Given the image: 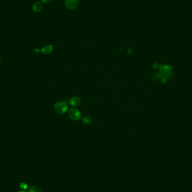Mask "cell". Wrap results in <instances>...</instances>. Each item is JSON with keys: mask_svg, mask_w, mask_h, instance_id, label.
I'll return each mask as SVG.
<instances>
[{"mask_svg": "<svg viewBox=\"0 0 192 192\" xmlns=\"http://www.w3.org/2000/svg\"><path fill=\"white\" fill-rule=\"evenodd\" d=\"M19 192H25L24 191H19Z\"/></svg>", "mask_w": 192, "mask_h": 192, "instance_id": "cell-12", "label": "cell"}, {"mask_svg": "<svg viewBox=\"0 0 192 192\" xmlns=\"http://www.w3.org/2000/svg\"><path fill=\"white\" fill-rule=\"evenodd\" d=\"M82 121L83 122L84 124H89V122L91 121V119L88 116H85L83 118Z\"/></svg>", "mask_w": 192, "mask_h": 192, "instance_id": "cell-8", "label": "cell"}, {"mask_svg": "<svg viewBox=\"0 0 192 192\" xmlns=\"http://www.w3.org/2000/svg\"><path fill=\"white\" fill-rule=\"evenodd\" d=\"M34 52H38L39 51V50L38 49H37V48H36V49H34Z\"/></svg>", "mask_w": 192, "mask_h": 192, "instance_id": "cell-11", "label": "cell"}, {"mask_svg": "<svg viewBox=\"0 0 192 192\" xmlns=\"http://www.w3.org/2000/svg\"><path fill=\"white\" fill-rule=\"evenodd\" d=\"M65 5L68 9L73 10L78 7L79 1L78 0H65Z\"/></svg>", "mask_w": 192, "mask_h": 192, "instance_id": "cell-3", "label": "cell"}, {"mask_svg": "<svg viewBox=\"0 0 192 192\" xmlns=\"http://www.w3.org/2000/svg\"><path fill=\"white\" fill-rule=\"evenodd\" d=\"M42 8H43V5L40 2H36L33 6V9L34 12H40L42 10Z\"/></svg>", "mask_w": 192, "mask_h": 192, "instance_id": "cell-5", "label": "cell"}, {"mask_svg": "<svg viewBox=\"0 0 192 192\" xmlns=\"http://www.w3.org/2000/svg\"><path fill=\"white\" fill-rule=\"evenodd\" d=\"M41 1H42V2H43V3H48L51 2V1H52V0H41Z\"/></svg>", "mask_w": 192, "mask_h": 192, "instance_id": "cell-10", "label": "cell"}, {"mask_svg": "<svg viewBox=\"0 0 192 192\" xmlns=\"http://www.w3.org/2000/svg\"><path fill=\"white\" fill-rule=\"evenodd\" d=\"M0 60H1V59H0Z\"/></svg>", "mask_w": 192, "mask_h": 192, "instance_id": "cell-13", "label": "cell"}, {"mask_svg": "<svg viewBox=\"0 0 192 192\" xmlns=\"http://www.w3.org/2000/svg\"><path fill=\"white\" fill-rule=\"evenodd\" d=\"M68 115L72 120L77 121L81 119V114L80 111L76 108H72L69 111Z\"/></svg>", "mask_w": 192, "mask_h": 192, "instance_id": "cell-2", "label": "cell"}, {"mask_svg": "<svg viewBox=\"0 0 192 192\" xmlns=\"http://www.w3.org/2000/svg\"><path fill=\"white\" fill-rule=\"evenodd\" d=\"M80 103H81V100H80L79 98L77 97H72L69 100V103L72 106H78L80 104Z\"/></svg>", "mask_w": 192, "mask_h": 192, "instance_id": "cell-4", "label": "cell"}, {"mask_svg": "<svg viewBox=\"0 0 192 192\" xmlns=\"http://www.w3.org/2000/svg\"><path fill=\"white\" fill-rule=\"evenodd\" d=\"M20 187L21 189L25 190V189H26L28 188V185H27V184H26V183H20Z\"/></svg>", "mask_w": 192, "mask_h": 192, "instance_id": "cell-9", "label": "cell"}, {"mask_svg": "<svg viewBox=\"0 0 192 192\" xmlns=\"http://www.w3.org/2000/svg\"><path fill=\"white\" fill-rule=\"evenodd\" d=\"M53 50V46L52 45H48L47 46H46V47H43V48L41 49V52L42 53H45V54H47V53H49L51 52Z\"/></svg>", "mask_w": 192, "mask_h": 192, "instance_id": "cell-6", "label": "cell"}, {"mask_svg": "<svg viewBox=\"0 0 192 192\" xmlns=\"http://www.w3.org/2000/svg\"><path fill=\"white\" fill-rule=\"evenodd\" d=\"M27 192H42V191L41 188L38 187V186L34 185L30 187Z\"/></svg>", "mask_w": 192, "mask_h": 192, "instance_id": "cell-7", "label": "cell"}, {"mask_svg": "<svg viewBox=\"0 0 192 192\" xmlns=\"http://www.w3.org/2000/svg\"><path fill=\"white\" fill-rule=\"evenodd\" d=\"M53 109L57 114H63L68 110V105L65 102H59L56 103Z\"/></svg>", "mask_w": 192, "mask_h": 192, "instance_id": "cell-1", "label": "cell"}]
</instances>
